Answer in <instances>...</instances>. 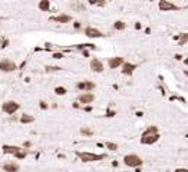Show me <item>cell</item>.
I'll use <instances>...</instances> for the list:
<instances>
[{
  "label": "cell",
  "instance_id": "obj_1",
  "mask_svg": "<svg viewBox=\"0 0 188 172\" xmlns=\"http://www.w3.org/2000/svg\"><path fill=\"white\" fill-rule=\"evenodd\" d=\"M161 138L158 126H148L141 135V143L142 145H154Z\"/></svg>",
  "mask_w": 188,
  "mask_h": 172
},
{
  "label": "cell",
  "instance_id": "obj_2",
  "mask_svg": "<svg viewBox=\"0 0 188 172\" xmlns=\"http://www.w3.org/2000/svg\"><path fill=\"white\" fill-rule=\"evenodd\" d=\"M76 156L82 162H98L106 158V153H93V152H80L77 150Z\"/></svg>",
  "mask_w": 188,
  "mask_h": 172
},
{
  "label": "cell",
  "instance_id": "obj_3",
  "mask_svg": "<svg viewBox=\"0 0 188 172\" xmlns=\"http://www.w3.org/2000/svg\"><path fill=\"white\" fill-rule=\"evenodd\" d=\"M123 163L126 166H129V168H139V166H142L144 161L136 153H129V155H125L123 156Z\"/></svg>",
  "mask_w": 188,
  "mask_h": 172
},
{
  "label": "cell",
  "instance_id": "obj_4",
  "mask_svg": "<svg viewBox=\"0 0 188 172\" xmlns=\"http://www.w3.org/2000/svg\"><path fill=\"white\" fill-rule=\"evenodd\" d=\"M19 109H20V105H19L17 102H14V100H6V102H3V105H1V110H3L6 115H13V113H16Z\"/></svg>",
  "mask_w": 188,
  "mask_h": 172
},
{
  "label": "cell",
  "instance_id": "obj_5",
  "mask_svg": "<svg viewBox=\"0 0 188 172\" xmlns=\"http://www.w3.org/2000/svg\"><path fill=\"white\" fill-rule=\"evenodd\" d=\"M158 9L161 11H177V10H182V7L177 6L175 3L169 1V0H159L158 3Z\"/></svg>",
  "mask_w": 188,
  "mask_h": 172
},
{
  "label": "cell",
  "instance_id": "obj_6",
  "mask_svg": "<svg viewBox=\"0 0 188 172\" xmlns=\"http://www.w3.org/2000/svg\"><path fill=\"white\" fill-rule=\"evenodd\" d=\"M17 70V64L14 63L10 59H3L0 62V72H4V73H10V72H14Z\"/></svg>",
  "mask_w": 188,
  "mask_h": 172
},
{
  "label": "cell",
  "instance_id": "obj_7",
  "mask_svg": "<svg viewBox=\"0 0 188 172\" xmlns=\"http://www.w3.org/2000/svg\"><path fill=\"white\" fill-rule=\"evenodd\" d=\"M85 36L89 37V39H100V37H103L105 34L100 32L99 29H96V27H92V26H88V27H85Z\"/></svg>",
  "mask_w": 188,
  "mask_h": 172
},
{
  "label": "cell",
  "instance_id": "obj_8",
  "mask_svg": "<svg viewBox=\"0 0 188 172\" xmlns=\"http://www.w3.org/2000/svg\"><path fill=\"white\" fill-rule=\"evenodd\" d=\"M136 69H138V64L131 63V62H123V64L121 66L122 75H125V76H132L133 72H135Z\"/></svg>",
  "mask_w": 188,
  "mask_h": 172
},
{
  "label": "cell",
  "instance_id": "obj_9",
  "mask_svg": "<svg viewBox=\"0 0 188 172\" xmlns=\"http://www.w3.org/2000/svg\"><path fill=\"white\" fill-rule=\"evenodd\" d=\"M76 87L82 92H90L96 87V83L95 82H90V80H80L76 83Z\"/></svg>",
  "mask_w": 188,
  "mask_h": 172
},
{
  "label": "cell",
  "instance_id": "obj_10",
  "mask_svg": "<svg viewBox=\"0 0 188 172\" xmlns=\"http://www.w3.org/2000/svg\"><path fill=\"white\" fill-rule=\"evenodd\" d=\"M95 100V95L90 93V92H83L82 95H79L77 97V102L82 103V105H88V103H92Z\"/></svg>",
  "mask_w": 188,
  "mask_h": 172
},
{
  "label": "cell",
  "instance_id": "obj_11",
  "mask_svg": "<svg viewBox=\"0 0 188 172\" xmlns=\"http://www.w3.org/2000/svg\"><path fill=\"white\" fill-rule=\"evenodd\" d=\"M89 66H90V69H92L95 73H102V72H103V69H105L103 63L100 62L99 59H96V57H93V59L90 60Z\"/></svg>",
  "mask_w": 188,
  "mask_h": 172
},
{
  "label": "cell",
  "instance_id": "obj_12",
  "mask_svg": "<svg viewBox=\"0 0 188 172\" xmlns=\"http://www.w3.org/2000/svg\"><path fill=\"white\" fill-rule=\"evenodd\" d=\"M23 148L20 146H16V145H3L1 146V150H3V153H6V155H16L17 152H20Z\"/></svg>",
  "mask_w": 188,
  "mask_h": 172
},
{
  "label": "cell",
  "instance_id": "obj_13",
  "mask_svg": "<svg viewBox=\"0 0 188 172\" xmlns=\"http://www.w3.org/2000/svg\"><path fill=\"white\" fill-rule=\"evenodd\" d=\"M123 57L121 56H115V57H111L109 60H108V66H109V69H118V67H121L122 64H123Z\"/></svg>",
  "mask_w": 188,
  "mask_h": 172
},
{
  "label": "cell",
  "instance_id": "obj_14",
  "mask_svg": "<svg viewBox=\"0 0 188 172\" xmlns=\"http://www.w3.org/2000/svg\"><path fill=\"white\" fill-rule=\"evenodd\" d=\"M50 22H55V23H70L72 22V16L69 14H59V16H52Z\"/></svg>",
  "mask_w": 188,
  "mask_h": 172
},
{
  "label": "cell",
  "instance_id": "obj_15",
  "mask_svg": "<svg viewBox=\"0 0 188 172\" xmlns=\"http://www.w3.org/2000/svg\"><path fill=\"white\" fill-rule=\"evenodd\" d=\"M1 168L4 172H19V169H20L19 163H16V162H6V163H3Z\"/></svg>",
  "mask_w": 188,
  "mask_h": 172
},
{
  "label": "cell",
  "instance_id": "obj_16",
  "mask_svg": "<svg viewBox=\"0 0 188 172\" xmlns=\"http://www.w3.org/2000/svg\"><path fill=\"white\" fill-rule=\"evenodd\" d=\"M75 49H77V50H88V49L95 50L96 46L93 43H79V44H75Z\"/></svg>",
  "mask_w": 188,
  "mask_h": 172
},
{
  "label": "cell",
  "instance_id": "obj_17",
  "mask_svg": "<svg viewBox=\"0 0 188 172\" xmlns=\"http://www.w3.org/2000/svg\"><path fill=\"white\" fill-rule=\"evenodd\" d=\"M37 7L40 11H50V0H40Z\"/></svg>",
  "mask_w": 188,
  "mask_h": 172
},
{
  "label": "cell",
  "instance_id": "obj_18",
  "mask_svg": "<svg viewBox=\"0 0 188 172\" xmlns=\"http://www.w3.org/2000/svg\"><path fill=\"white\" fill-rule=\"evenodd\" d=\"M34 122V116L29 115V113H23L20 116V123H33Z\"/></svg>",
  "mask_w": 188,
  "mask_h": 172
},
{
  "label": "cell",
  "instance_id": "obj_19",
  "mask_svg": "<svg viewBox=\"0 0 188 172\" xmlns=\"http://www.w3.org/2000/svg\"><path fill=\"white\" fill-rule=\"evenodd\" d=\"M185 43H188V33H181L179 37H178V44L184 46Z\"/></svg>",
  "mask_w": 188,
  "mask_h": 172
},
{
  "label": "cell",
  "instance_id": "obj_20",
  "mask_svg": "<svg viewBox=\"0 0 188 172\" xmlns=\"http://www.w3.org/2000/svg\"><path fill=\"white\" fill-rule=\"evenodd\" d=\"M125 27H126V23L122 22V20H116L113 23V29H115V30H123Z\"/></svg>",
  "mask_w": 188,
  "mask_h": 172
},
{
  "label": "cell",
  "instance_id": "obj_21",
  "mask_svg": "<svg viewBox=\"0 0 188 172\" xmlns=\"http://www.w3.org/2000/svg\"><path fill=\"white\" fill-rule=\"evenodd\" d=\"M55 93L56 95H59V96H65L67 93V90L63 87V86H57V87H55Z\"/></svg>",
  "mask_w": 188,
  "mask_h": 172
},
{
  "label": "cell",
  "instance_id": "obj_22",
  "mask_svg": "<svg viewBox=\"0 0 188 172\" xmlns=\"http://www.w3.org/2000/svg\"><path fill=\"white\" fill-rule=\"evenodd\" d=\"M105 146H106V149H109V150H118V143H113V142H106L105 143Z\"/></svg>",
  "mask_w": 188,
  "mask_h": 172
},
{
  "label": "cell",
  "instance_id": "obj_23",
  "mask_svg": "<svg viewBox=\"0 0 188 172\" xmlns=\"http://www.w3.org/2000/svg\"><path fill=\"white\" fill-rule=\"evenodd\" d=\"M26 156H27V152H26V149H22L20 152H17V153L14 155V158H16V159H24Z\"/></svg>",
  "mask_w": 188,
  "mask_h": 172
},
{
  "label": "cell",
  "instance_id": "obj_24",
  "mask_svg": "<svg viewBox=\"0 0 188 172\" xmlns=\"http://www.w3.org/2000/svg\"><path fill=\"white\" fill-rule=\"evenodd\" d=\"M62 67H59V66H46V70L47 72H53V70H60Z\"/></svg>",
  "mask_w": 188,
  "mask_h": 172
},
{
  "label": "cell",
  "instance_id": "obj_25",
  "mask_svg": "<svg viewBox=\"0 0 188 172\" xmlns=\"http://www.w3.org/2000/svg\"><path fill=\"white\" fill-rule=\"evenodd\" d=\"M80 133H82V135H88V136H90V135H92V130L88 129V128H83V129H80Z\"/></svg>",
  "mask_w": 188,
  "mask_h": 172
},
{
  "label": "cell",
  "instance_id": "obj_26",
  "mask_svg": "<svg viewBox=\"0 0 188 172\" xmlns=\"http://www.w3.org/2000/svg\"><path fill=\"white\" fill-rule=\"evenodd\" d=\"M7 44H9V40L7 39H1V49H4V47H7Z\"/></svg>",
  "mask_w": 188,
  "mask_h": 172
},
{
  "label": "cell",
  "instance_id": "obj_27",
  "mask_svg": "<svg viewBox=\"0 0 188 172\" xmlns=\"http://www.w3.org/2000/svg\"><path fill=\"white\" fill-rule=\"evenodd\" d=\"M52 56H53L55 59H63V57H65V54L62 53V52H60V53H53Z\"/></svg>",
  "mask_w": 188,
  "mask_h": 172
},
{
  "label": "cell",
  "instance_id": "obj_28",
  "mask_svg": "<svg viewBox=\"0 0 188 172\" xmlns=\"http://www.w3.org/2000/svg\"><path fill=\"white\" fill-rule=\"evenodd\" d=\"M105 116H108V118H112V116H115V112H113V110H108Z\"/></svg>",
  "mask_w": 188,
  "mask_h": 172
},
{
  "label": "cell",
  "instance_id": "obj_29",
  "mask_svg": "<svg viewBox=\"0 0 188 172\" xmlns=\"http://www.w3.org/2000/svg\"><path fill=\"white\" fill-rule=\"evenodd\" d=\"M174 172H188V168H177Z\"/></svg>",
  "mask_w": 188,
  "mask_h": 172
},
{
  "label": "cell",
  "instance_id": "obj_30",
  "mask_svg": "<svg viewBox=\"0 0 188 172\" xmlns=\"http://www.w3.org/2000/svg\"><path fill=\"white\" fill-rule=\"evenodd\" d=\"M40 108H42V109H46V108H47V105H46L44 102H40Z\"/></svg>",
  "mask_w": 188,
  "mask_h": 172
},
{
  "label": "cell",
  "instance_id": "obj_31",
  "mask_svg": "<svg viewBox=\"0 0 188 172\" xmlns=\"http://www.w3.org/2000/svg\"><path fill=\"white\" fill-rule=\"evenodd\" d=\"M175 59H177V60H181V59H182V56H181V54H175Z\"/></svg>",
  "mask_w": 188,
  "mask_h": 172
},
{
  "label": "cell",
  "instance_id": "obj_32",
  "mask_svg": "<svg viewBox=\"0 0 188 172\" xmlns=\"http://www.w3.org/2000/svg\"><path fill=\"white\" fill-rule=\"evenodd\" d=\"M85 110H86V112H90V110H92V106H86L85 108Z\"/></svg>",
  "mask_w": 188,
  "mask_h": 172
},
{
  "label": "cell",
  "instance_id": "obj_33",
  "mask_svg": "<svg viewBox=\"0 0 188 172\" xmlns=\"http://www.w3.org/2000/svg\"><path fill=\"white\" fill-rule=\"evenodd\" d=\"M79 27H80V24H79V22H76L75 23V29H79Z\"/></svg>",
  "mask_w": 188,
  "mask_h": 172
},
{
  "label": "cell",
  "instance_id": "obj_34",
  "mask_svg": "<svg viewBox=\"0 0 188 172\" xmlns=\"http://www.w3.org/2000/svg\"><path fill=\"white\" fill-rule=\"evenodd\" d=\"M184 75H185V76L188 77V70H184Z\"/></svg>",
  "mask_w": 188,
  "mask_h": 172
},
{
  "label": "cell",
  "instance_id": "obj_35",
  "mask_svg": "<svg viewBox=\"0 0 188 172\" xmlns=\"http://www.w3.org/2000/svg\"><path fill=\"white\" fill-rule=\"evenodd\" d=\"M151 1H152V0H151Z\"/></svg>",
  "mask_w": 188,
  "mask_h": 172
}]
</instances>
